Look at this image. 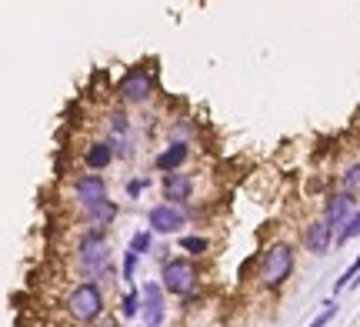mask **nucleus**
Wrapping results in <instances>:
<instances>
[{
	"mask_svg": "<svg viewBox=\"0 0 360 327\" xmlns=\"http://www.w3.org/2000/svg\"><path fill=\"white\" fill-rule=\"evenodd\" d=\"M294 271V248L287 244V241H277V244H270L264 250V257H260V271H257V281L260 288L267 290H277L290 277Z\"/></svg>",
	"mask_w": 360,
	"mask_h": 327,
	"instance_id": "f257e3e1",
	"label": "nucleus"
},
{
	"mask_svg": "<svg viewBox=\"0 0 360 327\" xmlns=\"http://www.w3.org/2000/svg\"><path fill=\"white\" fill-rule=\"evenodd\" d=\"M103 314V290L94 281H84L67 294V317L74 324H94Z\"/></svg>",
	"mask_w": 360,
	"mask_h": 327,
	"instance_id": "f03ea898",
	"label": "nucleus"
},
{
	"mask_svg": "<svg viewBox=\"0 0 360 327\" xmlns=\"http://www.w3.org/2000/svg\"><path fill=\"white\" fill-rule=\"evenodd\" d=\"M77 267L87 274V281L101 277L107 267H110V244L101 231H90V234L80 237L77 244Z\"/></svg>",
	"mask_w": 360,
	"mask_h": 327,
	"instance_id": "7ed1b4c3",
	"label": "nucleus"
},
{
	"mask_svg": "<svg viewBox=\"0 0 360 327\" xmlns=\"http://www.w3.org/2000/svg\"><path fill=\"white\" fill-rule=\"evenodd\" d=\"M160 288L167 294H177V297H193V290H197V267L187 257L164 261V267H160Z\"/></svg>",
	"mask_w": 360,
	"mask_h": 327,
	"instance_id": "20e7f679",
	"label": "nucleus"
},
{
	"mask_svg": "<svg viewBox=\"0 0 360 327\" xmlns=\"http://www.w3.org/2000/svg\"><path fill=\"white\" fill-rule=\"evenodd\" d=\"M154 87H157L154 74L147 67H130L127 74L120 77V84H117V97L124 104H147L154 97Z\"/></svg>",
	"mask_w": 360,
	"mask_h": 327,
	"instance_id": "39448f33",
	"label": "nucleus"
},
{
	"mask_svg": "<svg viewBox=\"0 0 360 327\" xmlns=\"http://www.w3.org/2000/svg\"><path fill=\"white\" fill-rule=\"evenodd\" d=\"M141 311H143V324L147 327L164 324V288H160V281H147V284H143Z\"/></svg>",
	"mask_w": 360,
	"mask_h": 327,
	"instance_id": "423d86ee",
	"label": "nucleus"
},
{
	"mask_svg": "<svg viewBox=\"0 0 360 327\" xmlns=\"http://www.w3.org/2000/svg\"><path fill=\"white\" fill-rule=\"evenodd\" d=\"M74 197H77L80 207L90 210L94 204L107 200V181H103L101 174H84V177L74 181Z\"/></svg>",
	"mask_w": 360,
	"mask_h": 327,
	"instance_id": "0eeeda50",
	"label": "nucleus"
},
{
	"mask_svg": "<svg viewBox=\"0 0 360 327\" xmlns=\"http://www.w3.org/2000/svg\"><path fill=\"white\" fill-rule=\"evenodd\" d=\"M147 221H150V234H177L180 227L187 224V214L180 207H170V204H157L147 214Z\"/></svg>",
	"mask_w": 360,
	"mask_h": 327,
	"instance_id": "6e6552de",
	"label": "nucleus"
},
{
	"mask_svg": "<svg viewBox=\"0 0 360 327\" xmlns=\"http://www.w3.org/2000/svg\"><path fill=\"white\" fill-rule=\"evenodd\" d=\"M160 194L167 200L170 207H177L184 200L193 197V177L184 174V170H174V174H164V184H160Z\"/></svg>",
	"mask_w": 360,
	"mask_h": 327,
	"instance_id": "1a4fd4ad",
	"label": "nucleus"
},
{
	"mask_svg": "<svg viewBox=\"0 0 360 327\" xmlns=\"http://www.w3.org/2000/svg\"><path fill=\"white\" fill-rule=\"evenodd\" d=\"M334 227L323 221H310L307 227H304V248L314 254V257H321V254H327L330 250V244H334Z\"/></svg>",
	"mask_w": 360,
	"mask_h": 327,
	"instance_id": "9d476101",
	"label": "nucleus"
},
{
	"mask_svg": "<svg viewBox=\"0 0 360 327\" xmlns=\"http://www.w3.org/2000/svg\"><path fill=\"white\" fill-rule=\"evenodd\" d=\"M350 214H354V197L340 194L337 191L330 200H327V207H323V224H330V227H344L350 221Z\"/></svg>",
	"mask_w": 360,
	"mask_h": 327,
	"instance_id": "9b49d317",
	"label": "nucleus"
},
{
	"mask_svg": "<svg viewBox=\"0 0 360 327\" xmlns=\"http://www.w3.org/2000/svg\"><path fill=\"white\" fill-rule=\"evenodd\" d=\"M187 154H191V147L184 144V141H170L167 150H160V154L154 158V167H157V170H164V174H174V170L184 167Z\"/></svg>",
	"mask_w": 360,
	"mask_h": 327,
	"instance_id": "f8f14e48",
	"label": "nucleus"
},
{
	"mask_svg": "<svg viewBox=\"0 0 360 327\" xmlns=\"http://www.w3.org/2000/svg\"><path fill=\"white\" fill-rule=\"evenodd\" d=\"M117 214H120V207H117L114 200H101V204H94L90 210H84V217H87V224L94 227V231L110 227V224L117 221Z\"/></svg>",
	"mask_w": 360,
	"mask_h": 327,
	"instance_id": "ddd939ff",
	"label": "nucleus"
},
{
	"mask_svg": "<svg viewBox=\"0 0 360 327\" xmlns=\"http://www.w3.org/2000/svg\"><path fill=\"white\" fill-rule=\"evenodd\" d=\"M110 160H114V144H110V141H94V144L87 147V154H84V164H87L94 174L103 170Z\"/></svg>",
	"mask_w": 360,
	"mask_h": 327,
	"instance_id": "4468645a",
	"label": "nucleus"
},
{
	"mask_svg": "<svg viewBox=\"0 0 360 327\" xmlns=\"http://www.w3.org/2000/svg\"><path fill=\"white\" fill-rule=\"evenodd\" d=\"M340 194H347V197L360 194V164H350V167L340 174Z\"/></svg>",
	"mask_w": 360,
	"mask_h": 327,
	"instance_id": "2eb2a0df",
	"label": "nucleus"
},
{
	"mask_svg": "<svg viewBox=\"0 0 360 327\" xmlns=\"http://www.w3.org/2000/svg\"><path fill=\"white\" fill-rule=\"evenodd\" d=\"M357 234H360V210H354V214H350V221L344 224V227H340V231H337L334 244H347L350 237H357Z\"/></svg>",
	"mask_w": 360,
	"mask_h": 327,
	"instance_id": "dca6fc26",
	"label": "nucleus"
},
{
	"mask_svg": "<svg viewBox=\"0 0 360 327\" xmlns=\"http://www.w3.org/2000/svg\"><path fill=\"white\" fill-rule=\"evenodd\" d=\"M141 314V290H127L120 301V317H137Z\"/></svg>",
	"mask_w": 360,
	"mask_h": 327,
	"instance_id": "f3484780",
	"label": "nucleus"
},
{
	"mask_svg": "<svg viewBox=\"0 0 360 327\" xmlns=\"http://www.w3.org/2000/svg\"><path fill=\"white\" fill-rule=\"evenodd\" d=\"M207 237H193V234H187V237H180V250H187V254H207Z\"/></svg>",
	"mask_w": 360,
	"mask_h": 327,
	"instance_id": "a211bd4d",
	"label": "nucleus"
},
{
	"mask_svg": "<svg viewBox=\"0 0 360 327\" xmlns=\"http://www.w3.org/2000/svg\"><path fill=\"white\" fill-rule=\"evenodd\" d=\"M150 241H154V234H150V231H141V234H134V241H130V250L141 257V254L150 250Z\"/></svg>",
	"mask_w": 360,
	"mask_h": 327,
	"instance_id": "6ab92c4d",
	"label": "nucleus"
},
{
	"mask_svg": "<svg viewBox=\"0 0 360 327\" xmlns=\"http://www.w3.org/2000/svg\"><path fill=\"white\" fill-rule=\"evenodd\" d=\"M127 127H130V120H127V114H124V110L110 114V134H114V137H124V134H127Z\"/></svg>",
	"mask_w": 360,
	"mask_h": 327,
	"instance_id": "aec40b11",
	"label": "nucleus"
},
{
	"mask_svg": "<svg viewBox=\"0 0 360 327\" xmlns=\"http://www.w3.org/2000/svg\"><path fill=\"white\" fill-rule=\"evenodd\" d=\"M360 274V257H357V261H354V264H350V267H347V271H344V274H340V281H337V284H334V290H344V288H347V284H354V277H357Z\"/></svg>",
	"mask_w": 360,
	"mask_h": 327,
	"instance_id": "412c9836",
	"label": "nucleus"
},
{
	"mask_svg": "<svg viewBox=\"0 0 360 327\" xmlns=\"http://www.w3.org/2000/svg\"><path fill=\"white\" fill-rule=\"evenodd\" d=\"M334 314H337L334 304H323V311H321L317 317H314V321H310V327H327L330 321H334Z\"/></svg>",
	"mask_w": 360,
	"mask_h": 327,
	"instance_id": "4be33fe9",
	"label": "nucleus"
},
{
	"mask_svg": "<svg viewBox=\"0 0 360 327\" xmlns=\"http://www.w3.org/2000/svg\"><path fill=\"white\" fill-rule=\"evenodd\" d=\"M134 271H137V254H134V250H127V257H124V277H127V281H134Z\"/></svg>",
	"mask_w": 360,
	"mask_h": 327,
	"instance_id": "5701e85b",
	"label": "nucleus"
},
{
	"mask_svg": "<svg viewBox=\"0 0 360 327\" xmlns=\"http://www.w3.org/2000/svg\"><path fill=\"white\" fill-rule=\"evenodd\" d=\"M141 191H143V181H130V187H127V194H130V197H137Z\"/></svg>",
	"mask_w": 360,
	"mask_h": 327,
	"instance_id": "b1692460",
	"label": "nucleus"
}]
</instances>
